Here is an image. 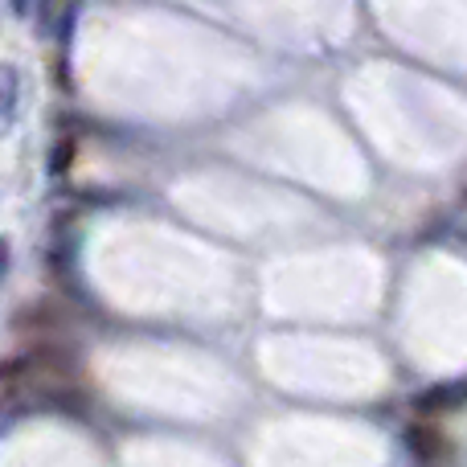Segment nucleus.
Instances as JSON below:
<instances>
[{
    "mask_svg": "<svg viewBox=\"0 0 467 467\" xmlns=\"http://www.w3.org/2000/svg\"><path fill=\"white\" fill-rule=\"evenodd\" d=\"M5 271H8V238H0V283H5Z\"/></svg>",
    "mask_w": 467,
    "mask_h": 467,
    "instance_id": "4",
    "label": "nucleus"
},
{
    "mask_svg": "<svg viewBox=\"0 0 467 467\" xmlns=\"http://www.w3.org/2000/svg\"><path fill=\"white\" fill-rule=\"evenodd\" d=\"M21 111V74L13 62H0V136H8Z\"/></svg>",
    "mask_w": 467,
    "mask_h": 467,
    "instance_id": "1",
    "label": "nucleus"
},
{
    "mask_svg": "<svg viewBox=\"0 0 467 467\" xmlns=\"http://www.w3.org/2000/svg\"><path fill=\"white\" fill-rule=\"evenodd\" d=\"M443 447H447V439L439 435V431H431V427H414L410 431V451L419 455V460H439Z\"/></svg>",
    "mask_w": 467,
    "mask_h": 467,
    "instance_id": "3",
    "label": "nucleus"
},
{
    "mask_svg": "<svg viewBox=\"0 0 467 467\" xmlns=\"http://www.w3.org/2000/svg\"><path fill=\"white\" fill-rule=\"evenodd\" d=\"M467 402V386L460 381V386H435L427 389V394L414 402V410L419 414H443V410H455V406Z\"/></svg>",
    "mask_w": 467,
    "mask_h": 467,
    "instance_id": "2",
    "label": "nucleus"
},
{
    "mask_svg": "<svg viewBox=\"0 0 467 467\" xmlns=\"http://www.w3.org/2000/svg\"><path fill=\"white\" fill-rule=\"evenodd\" d=\"M13 8L25 16V13H29V8H33V0H13Z\"/></svg>",
    "mask_w": 467,
    "mask_h": 467,
    "instance_id": "5",
    "label": "nucleus"
}]
</instances>
